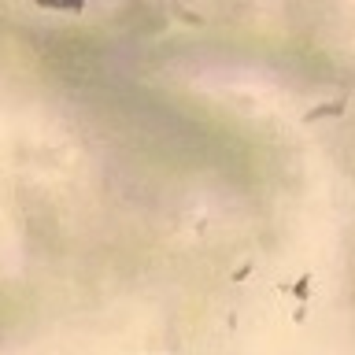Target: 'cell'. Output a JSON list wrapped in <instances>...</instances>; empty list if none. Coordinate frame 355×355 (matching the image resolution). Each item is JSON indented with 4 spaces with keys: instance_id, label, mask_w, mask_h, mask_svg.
Listing matches in <instances>:
<instances>
[{
    "instance_id": "6da1fadb",
    "label": "cell",
    "mask_w": 355,
    "mask_h": 355,
    "mask_svg": "<svg viewBox=\"0 0 355 355\" xmlns=\"http://www.w3.org/2000/svg\"><path fill=\"white\" fill-rule=\"evenodd\" d=\"M33 4L49 8V11H74V15H78V11L85 8V0H33Z\"/></svg>"
}]
</instances>
